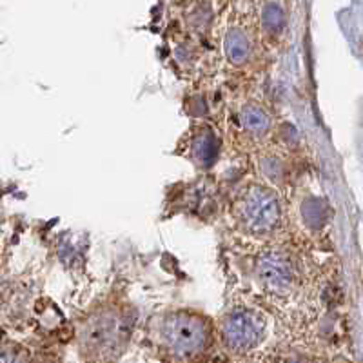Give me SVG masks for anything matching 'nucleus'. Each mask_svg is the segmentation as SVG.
Segmentation results:
<instances>
[{
	"instance_id": "obj_1",
	"label": "nucleus",
	"mask_w": 363,
	"mask_h": 363,
	"mask_svg": "<svg viewBox=\"0 0 363 363\" xmlns=\"http://www.w3.org/2000/svg\"><path fill=\"white\" fill-rule=\"evenodd\" d=\"M164 338L175 353L192 354L208 342V329L203 322L189 314H175L166 322Z\"/></svg>"
},
{
	"instance_id": "obj_2",
	"label": "nucleus",
	"mask_w": 363,
	"mask_h": 363,
	"mask_svg": "<svg viewBox=\"0 0 363 363\" xmlns=\"http://www.w3.org/2000/svg\"><path fill=\"white\" fill-rule=\"evenodd\" d=\"M264 334V322L249 311H236L225 320L223 338L231 349L245 351L254 347Z\"/></svg>"
},
{
	"instance_id": "obj_3",
	"label": "nucleus",
	"mask_w": 363,
	"mask_h": 363,
	"mask_svg": "<svg viewBox=\"0 0 363 363\" xmlns=\"http://www.w3.org/2000/svg\"><path fill=\"white\" fill-rule=\"evenodd\" d=\"M242 214H244L245 223L253 231H256V233L269 231V229H273L278 223L280 203H278L275 195L262 191V189H254L245 198Z\"/></svg>"
},
{
	"instance_id": "obj_4",
	"label": "nucleus",
	"mask_w": 363,
	"mask_h": 363,
	"mask_svg": "<svg viewBox=\"0 0 363 363\" xmlns=\"http://www.w3.org/2000/svg\"><path fill=\"white\" fill-rule=\"evenodd\" d=\"M258 278L265 289L276 295L286 292L292 286V273H290L289 264L276 254H269L260 260Z\"/></svg>"
},
{
	"instance_id": "obj_5",
	"label": "nucleus",
	"mask_w": 363,
	"mask_h": 363,
	"mask_svg": "<svg viewBox=\"0 0 363 363\" xmlns=\"http://www.w3.org/2000/svg\"><path fill=\"white\" fill-rule=\"evenodd\" d=\"M225 53L233 64H242L249 57V42L242 33L231 32L225 40Z\"/></svg>"
},
{
	"instance_id": "obj_6",
	"label": "nucleus",
	"mask_w": 363,
	"mask_h": 363,
	"mask_svg": "<svg viewBox=\"0 0 363 363\" xmlns=\"http://www.w3.org/2000/svg\"><path fill=\"white\" fill-rule=\"evenodd\" d=\"M242 122H244L245 129L253 131V133H264L269 127L267 114L260 108H254V105H249L242 111Z\"/></svg>"
},
{
	"instance_id": "obj_7",
	"label": "nucleus",
	"mask_w": 363,
	"mask_h": 363,
	"mask_svg": "<svg viewBox=\"0 0 363 363\" xmlns=\"http://www.w3.org/2000/svg\"><path fill=\"white\" fill-rule=\"evenodd\" d=\"M216 142H214V138L211 135L200 136L197 144H195V155H197L198 160L205 164V166H209V164L216 158Z\"/></svg>"
},
{
	"instance_id": "obj_8",
	"label": "nucleus",
	"mask_w": 363,
	"mask_h": 363,
	"mask_svg": "<svg viewBox=\"0 0 363 363\" xmlns=\"http://www.w3.org/2000/svg\"><path fill=\"white\" fill-rule=\"evenodd\" d=\"M284 22H286V16H284V11H281L278 5L271 4L265 8L264 24L267 29H271V32H278V29L284 26Z\"/></svg>"
}]
</instances>
